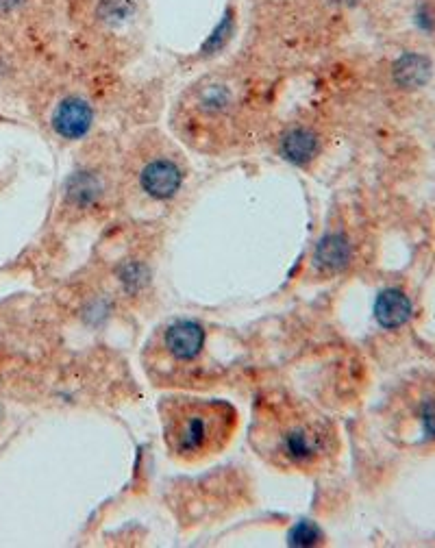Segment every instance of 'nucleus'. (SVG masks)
<instances>
[{"mask_svg":"<svg viewBox=\"0 0 435 548\" xmlns=\"http://www.w3.org/2000/svg\"><path fill=\"white\" fill-rule=\"evenodd\" d=\"M331 3H335V5H344V7H348V5H357V3H359V0H331Z\"/></svg>","mask_w":435,"mask_h":548,"instance_id":"16","label":"nucleus"},{"mask_svg":"<svg viewBox=\"0 0 435 548\" xmlns=\"http://www.w3.org/2000/svg\"><path fill=\"white\" fill-rule=\"evenodd\" d=\"M233 103L235 96L231 92V87H227L225 83H209L203 85V90L198 92L196 109L201 111L205 118H222L229 114Z\"/></svg>","mask_w":435,"mask_h":548,"instance_id":"11","label":"nucleus"},{"mask_svg":"<svg viewBox=\"0 0 435 548\" xmlns=\"http://www.w3.org/2000/svg\"><path fill=\"white\" fill-rule=\"evenodd\" d=\"M375 318L383 329H401L412 318V301L401 290H383L375 301Z\"/></svg>","mask_w":435,"mask_h":548,"instance_id":"9","label":"nucleus"},{"mask_svg":"<svg viewBox=\"0 0 435 548\" xmlns=\"http://www.w3.org/2000/svg\"><path fill=\"white\" fill-rule=\"evenodd\" d=\"M94 107L81 96L61 98L53 109L51 127L66 142H79L92 131Z\"/></svg>","mask_w":435,"mask_h":548,"instance_id":"4","label":"nucleus"},{"mask_svg":"<svg viewBox=\"0 0 435 548\" xmlns=\"http://www.w3.org/2000/svg\"><path fill=\"white\" fill-rule=\"evenodd\" d=\"M24 3H27V0H0V11L7 14V11H14V9L22 7Z\"/></svg>","mask_w":435,"mask_h":548,"instance_id":"15","label":"nucleus"},{"mask_svg":"<svg viewBox=\"0 0 435 548\" xmlns=\"http://www.w3.org/2000/svg\"><path fill=\"white\" fill-rule=\"evenodd\" d=\"M253 446L283 470H316L333 453L331 422L292 398H270L259 405Z\"/></svg>","mask_w":435,"mask_h":548,"instance_id":"1","label":"nucleus"},{"mask_svg":"<svg viewBox=\"0 0 435 548\" xmlns=\"http://www.w3.org/2000/svg\"><path fill=\"white\" fill-rule=\"evenodd\" d=\"M233 18H235L233 11L229 9L227 14H225V20H222L218 24V27H216V31L211 33V37H209L207 44H205V51H220V48L225 46V42L229 40L233 29H235V20Z\"/></svg>","mask_w":435,"mask_h":548,"instance_id":"12","label":"nucleus"},{"mask_svg":"<svg viewBox=\"0 0 435 548\" xmlns=\"http://www.w3.org/2000/svg\"><path fill=\"white\" fill-rule=\"evenodd\" d=\"M135 181H138V188L146 198H151L155 203H168L183 190L185 170L177 157L157 153L142 161Z\"/></svg>","mask_w":435,"mask_h":548,"instance_id":"3","label":"nucleus"},{"mask_svg":"<svg viewBox=\"0 0 435 548\" xmlns=\"http://www.w3.org/2000/svg\"><path fill=\"white\" fill-rule=\"evenodd\" d=\"M105 194L103 177L96 170L74 172L66 183V203L72 209H92Z\"/></svg>","mask_w":435,"mask_h":548,"instance_id":"7","label":"nucleus"},{"mask_svg":"<svg viewBox=\"0 0 435 548\" xmlns=\"http://www.w3.org/2000/svg\"><path fill=\"white\" fill-rule=\"evenodd\" d=\"M133 14V7L129 0H103L101 18L109 22H118L122 18H129Z\"/></svg>","mask_w":435,"mask_h":548,"instance_id":"13","label":"nucleus"},{"mask_svg":"<svg viewBox=\"0 0 435 548\" xmlns=\"http://www.w3.org/2000/svg\"><path fill=\"white\" fill-rule=\"evenodd\" d=\"M159 414L168 451L183 462H201L220 453L238 427V411L218 398L168 396Z\"/></svg>","mask_w":435,"mask_h":548,"instance_id":"2","label":"nucleus"},{"mask_svg":"<svg viewBox=\"0 0 435 548\" xmlns=\"http://www.w3.org/2000/svg\"><path fill=\"white\" fill-rule=\"evenodd\" d=\"M420 422L427 438L435 440V398L420 407Z\"/></svg>","mask_w":435,"mask_h":548,"instance_id":"14","label":"nucleus"},{"mask_svg":"<svg viewBox=\"0 0 435 548\" xmlns=\"http://www.w3.org/2000/svg\"><path fill=\"white\" fill-rule=\"evenodd\" d=\"M394 81L407 90L422 87L431 77V61L416 53H407L394 64Z\"/></svg>","mask_w":435,"mask_h":548,"instance_id":"10","label":"nucleus"},{"mask_svg":"<svg viewBox=\"0 0 435 548\" xmlns=\"http://www.w3.org/2000/svg\"><path fill=\"white\" fill-rule=\"evenodd\" d=\"M205 329L196 320H174L164 331L166 353L177 361H192L203 353Z\"/></svg>","mask_w":435,"mask_h":548,"instance_id":"5","label":"nucleus"},{"mask_svg":"<svg viewBox=\"0 0 435 548\" xmlns=\"http://www.w3.org/2000/svg\"><path fill=\"white\" fill-rule=\"evenodd\" d=\"M351 255H353V248H351V242H348L346 235L340 231H331L316 246L314 266L320 272H327V274L340 272L342 268L348 266Z\"/></svg>","mask_w":435,"mask_h":548,"instance_id":"8","label":"nucleus"},{"mask_svg":"<svg viewBox=\"0 0 435 548\" xmlns=\"http://www.w3.org/2000/svg\"><path fill=\"white\" fill-rule=\"evenodd\" d=\"M320 135L314 129L307 127H292L281 135L279 142V153L285 161H290L292 166L307 168L312 161L320 155Z\"/></svg>","mask_w":435,"mask_h":548,"instance_id":"6","label":"nucleus"}]
</instances>
